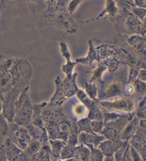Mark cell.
<instances>
[{"label": "cell", "instance_id": "cell-1", "mask_svg": "<svg viewBox=\"0 0 146 161\" xmlns=\"http://www.w3.org/2000/svg\"><path fill=\"white\" fill-rule=\"evenodd\" d=\"M31 69L27 61L0 56V93L27 84Z\"/></svg>", "mask_w": 146, "mask_h": 161}, {"label": "cell", "instance_id": "cell-2", "mask_svg": "<svg viewBox=\"0 0 146 161\" xmlns=\"http://www.w3.org/2000/svg\"><path fill=\"white\" fill-rule=\"evenodd\" d=\"M32 114L33 106L31 105L28 96V87L21 91L20 96L15 102V115L14 120L20 125H29Z\"/></svg>", "mask_w": 146, "mask_h": 161}, {"label": "cell", "instance_id": "cell-3", "mask_svg": "<svg viewBox=\"0 0 146 161\" xmlns=\"http://www.w3.org/2000/svg\"><path fill=\"white\" fill-rule=\"evenodd\" d=\"M23 89L21 86H15L3 95V109L2 114L9 123L14 121L15 115V102L19 97V93Z\"/></svg>", "mask_w": 146, "mask_h": 161}, {"label": "cell", "instance_id": "cell-4", "mask_svg": "<svg viewBox=\"0 0 146 161\" xmlns=\"http://www.w3.org/2000/svg\"><path fill=\"white\" fill-rule=\"evenodd\" d=\"M9 139L21 150H25L31 142L30 136L27 130L24 128L19 126V124L11 131Z\"/></svg>", "mask_w": 146, "mask_h": 161}, {"label": "cell", "instance_id": "cell-5", "mask_svg": "<svg viewBox=\"0 0 146 161\" xmlns=\"http://www.w3.org/2000/svg\"><path fill=\"white\" fill-rule=\"evenodd\" d=\"M52 21L53 25L58 28L70 34H74L77 31L78 26L74 19L69 14H66L64 12L53 16Z\"/></svg>", "mask_w": 146, "mask_h": 161}, {"label": "cell", "instance_id": "cell-6", "mask_svg": "<svg viewBox=\"0 0 146 161\" xmlns=\"http://www.w3.org/2000/svg\"><path fill=\"white\" fill-rule=\"evenodd\" d=\"M5 154H6L7 160H16L20 158V155L21 153L20 147H18L16 145L8 138L5 141L3 145Z\"/></svg>", "mask_w": 146, "mask_h": 161}, {"label": "cell", "instance_id": "cell-7", "mask_svg": "<svg viewBox=\"0 0 146 161\" xmlns=\"http://www.w3.org/2000/svg\"><path fill=\"white\" fill-rule=\"evenodd\" d=\"M118 8L116 4L115 0H106V4H105V9L103 11L101 14L98 15L96 19H98L104 15H106L108 17H115V14L118 13Z\"/></svg>", "mask_w": 146, "mask_h": 161}, {"label": "cell", "instance_id": "cell-8", "mask_svg": "<svg viewBox=\"0 0 146 161\" xmlns=\"http://www.w3.org/2000/svg\"><path fill=\"white\" fill-rule=\"evenodd\" d=\"M60 47H61V51L63 55L66 57V60L68 61L66 66H63V71L66 73L67 75L71 74V71L74 66L75 65L74 63H73L70 60V53L68 50V47H67V45L65 44V43H60Z\"/></svg>", "mask_w": 146, "mask_h": 161}, {"label": "cell", "instance_id": "cell-9", "mask_svg": "<svg viewBox=\"0 0 146 161\" xmlns=\"http://www.w3.org/2000/svg\"><path fill=\"white\" fill-rule=\"evenodd\" d=\"M129 101L125 99H121V100L115 101L113 103L111 102H104L101 103V105L104 106L105 108L118 109V110H128L131 106H129Z\"/></svg>", "mask_w": 146, "mask_h": 161}, {"label": "cell", "instance_id": "cell-10", "mask_svg": "<svg viewBox=\"0 0 146 161\" xmlns=\"http://www.w3.org/2000/svg\"><path fill=\"white\" fill-rule=\"evenodd\" d=\"M104 139L103 137L99 136H95L93 135H90V134L87 133H81L80 135L79 140L81 143H94L95 145H98V143H101V141Z\"/></svg>", "mask_w": 146, "mask_h": 161}, {"label": "cell", "instance_id": "cell-11", "mask_svg": "<svg viewBox=\"0 0 146 161\" xmlns=\"http://www.w3.org/2000/svg\"><path fill=\"white\" fill-rule=\"evenodd\" d=\"M100 147L103 153L106 155L107 156H111L115 150V144L111 141H105V143L101 144Z\"/></svg>", "mask_w": 146, "mask_h": 161}, {"label": "cell", "instance_id": "cell-12", "mask_svg": "<svg viewBox=\"0 0 146 161\" xmlns=\"http://www.w3.org/2000/svg\"><path fill=\"white\" fill-rule=\"evenodd\" d=\"M28 129L29 133L33 137L34 139L36 140H39V139L44 138V136L45 135V133L44 130L41 128V126L34 125L32 126H28Z\"/></svg>", "mask_w": 146, "mask_h": 161}, {"label": "cell", "instance_id": "cell-13", "mask_svg": "<svg viewBox=\"0 0 146 161\" xmlns=\"http://www.w3.org/2000/svg\"><path fill=\"white\" fill-rule=\"evenodd\" d=\"M127 25L132 31H138L141 29V23L134 16H129L127 19Z\"/></svg>", "mask_w": 146, "mask_h": 161}, {"label": "cell", "instance_id": "cell-14", "mask_svg": "<svg viewBox=\"0 0 146 161\" xmlns=\"http://www.w3.org/2000/svg\"><path fill=\"white\" fill-rule=\"evenodd\" d=\"M9 128L8 125L7 120L1 113L0 114V133L3 136H6L9 133Z\"/></svg>", "mask_w": 146, "mask_h": 161}, {"label": "cell", "instance_id": "cell-15", "mask_svg": "<svg viewBox=\"0 0 146 161\" xmlns=\"http://www.w3.org/2000/svg\"><path fill=\"white\" fill-rule=\"evenodd\" d=\"M51 143L53 147V155L55 156H59L60 155L62 147H63L65 143H63L61 141H51Z\"/></svg>", "mask_w": 146, "mask_h": 161}, {"label": "cell", "instance_id": "cell-16", "mask_svg": "<svg viewBox=\"0 0 146 161\" xmlns=\"http://www.w3.org/2000/svg\"><path fill=\"white\" fill-rule=\"evenodd\" d=\"M78 157L77 158L80 160H88L89 156H90V152L87 149L84 148L83 146H81L76 149Z\"/></svg>", "mask_w": 146, "mask_h": 161}, {"label": "cell", "instance_id": "cell-17", "mask_svg": "<svg viewBox=\"0 0 146 161\" xmlns=\"http://www.w3.org/2000/svg\"><path fill=\"white\" fill-rule=\"evenodd\" d=\"M120 92V87H119V85L118 84H113L110 85L108 89L106 91V96H109V97H112V96H115Z\"/></svg>", "mask_w": 146, "mask_h": 161}, {"label": "cell", "instance_id": "cell-18", "mask_svg": "<svg viewBox=\"0 0 146 161\" xmlns=\"http://www.w3.org/2000/svg\"><path fill=\"white\" fill-rule=\"evenodd\" d=\"M91 153H90V156H89V160H101L103 159V153L101 151L94 149L91 147Z\"/></svg>", "mask_w": 146, "mask_h": 161}, {"label": "cell", "instance_id": "cell-19", "mask_svg": "<svg viewBox=\"0 0 146 161\" xmlns=\"http://www.w3.org/2000/svg\"><path fill=\"white\" fill-rule=\"evenodd\" d=\"M84 0H70V2L68 5V11L69 14L74 13V11L76 9L77 7Z\"/></svg>", "mask_w": 146, "mask_h": 161}, {"label": "cell", "instance_id": "cell-20", "mask_svg": "<svg viewBox=\"0 0 146 161\" xmlns=\"http://www.w3.org/2000/svg\"><path fill=\"white\" fill-rule=\"evenodd\" d=\"M86 88L91 98L95 99L96 95V88L95 86L86 84Z\"/></svg>", "mask_w": 146, "mask_h": 161}, {"label": "cell", "instance_id": "cell-21", "mask_svg": "<svg viewBox=\"0 0 146 161\" xmlns=\"http://www.w3.org/2000/svg\"><path fill=\"white\" fill-rule=\"evenodd\" d=\"M85 107L81 105H76L74 107V113L75 114L78 116H81L84 114L85 111Z\"/></svg>", "mask_w": 146, "mask_h": 161}, {"label": "cell", "instance_id": "cell-22", "mask_svg": "<svg viewBox=\"0 0 146 161\" xmlns=\"http://www.w3.org/2000/svg\"><path fill=\"white\" fill-rule=\"evenodd\" d=\"M0 160H7V157L4 152L3 145H2L1 147H0Z\"/></svg>", "mask_w": 146, "mask_h": 161}, {"label": "cell", "instance_id": "cell-23", "mask_svg": "<svg viewBox=\"0 0 146 161\" xmlns=\"http://www.w3.org/2000/svg\"><path fill=\"white\" fill-rule=\"evenodd\" d=\"M135 3L140 7L146 8V0H135Z\"/></svg>", "mask_w": 146, "mask_h": 161}, {"label": "cell", "instance_id": "cell-24", "mask_svg": "<svg viewBox=\"0 0 146 161\" xmlns=\"http://www.w3.org/2000/svg\"><path fill=\"white\" fill-rule=\"evenodd\" d=\"M3 109V95L0 93V114L2 112Z\"/></svg>", "mask_w": 146, "mask_h": 161}, {"label": "cell", "instance_id": "cell-25", "mask_svg": "<svg viewBox=\"0 0 146 161\" xmlns=\"http://www.w3.org/2000/svg\"><path fill=\"white\" fill-rule=\"evenodd\" d=\"M26 1H28V2H35V1H36V0H26Z\"/></svg>", "mask_w": 146, "mask_h": 161}]
</instances>
